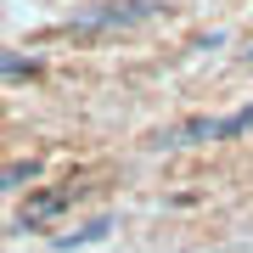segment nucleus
Here are the masks:
<instances>
[{"instance_id":"obj_1","label":"nucleus","mask_w":253,"mask_h":253,"mask_svg":"<svg viewBox=\"0 0 253 253\" xmlns=\"http://www.w3.org/2000/svg\"><path fill=\"white\" fill-rule=\"evenodd\" d=\"M158 6H163V0H113V6H101V11L73 17L68 28H73V34H107V28H129V23L158 17Z\"/></svg>"},{"instance_id":"obj_2","label":"nucleus","mask_w":253,"mask_h":253,"mask_svg":"<svg viewBox=\"0 0 253 253\" xmlns=\"http://www.w3.org/2000/svg\"><path fill=\"white\" fill-rule=\"evenodd\" d=\"M84 186H45V191H34V197L23 203V214H17V225H45V219H56L62 208L79 197Z\"/></svg>"},{"instance_id":"obj_3","label":"nucleus","mask_w":253,"mask_h":253,"mask_svg":"<svg viewBox=\"0 0 253 253\" xmlns=\"http://www.w3.org/2000/svg\"><path fill=\"white\" fill-rule=\"evenodd\" d=\"M28 174H34V163H28V158H23V163H11V169H0V191H6L11 180H28Z\"/></svg>"}]
</instances>
